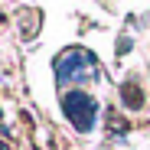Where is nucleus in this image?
Instances as JSON below:
<instances>
[{
    "mask_svg": "<svg viewBox=\"0 0 150 150\" xmlns=\"http://www.w3.org/2000/svg\"><path fill=\"white\" fill-rule=\"evenodd\" d=\"M95 69H98V62H95V56L88 52V49L72 46V49H65V52L56 59V85L85 82V79H91V75H98Z\"/></svg>",
    "mask_w": 150,
    "mask_h": 150,
    "instance_id": "obj_1",
    "label": "nucleus"
},
{
    "mask_svg": "<svg viewBox=\"0 0 150 150\" xmlns=\"http://www.w3.org/2000/svg\"><path fill=\"white\" fill-rule=\"evenodd\" d=\"M62 111L72 121V127L79 134H91L98 121V101L88 91H65L62 95Z\"/></svg>",
    "mask_w": 150,
    "mask_h": 150,
    "instance_id": "obj_2",
    "label": "nucleus"
},
{
    "mask_svg": "<svg viewBox=\"0 0 150 150\" xmlns=\"http://www.w3.org/2000/svg\"><path fill=\"white\" fill-rule=\"evenodd\" d=\"M124 105H127V108H140L144 105V95H140V88L137 85H124Z\"/></svg>",
    "mask_w": 150,
    "mask_h": 150,
    "instance_id": "obj_3",
    "label": "nucleus"
},
{
    "mask_svg": "<svg viewBox=\"0 0 150 150\" xmlns=\"http://www.w3.org/2000/svg\"><path fill=\"white\" fill-rule=\"evenodd\" d=\"M127 49H131V39H127V36H124V39L117 42V52H127Z\"/></svg>",
    "mask_w": 150,
    "mask_h": 150,
    "instance_id": "obj_4",
    "label": "nucleus"
}]
</instances>
